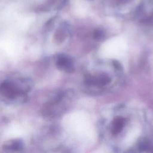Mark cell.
Segmentation results:
<instances>
[{"label": "cell", "instance_id": "2", "mask_svg": "<svg viewBox=\"0 0 153 153\" xmlns=\"http://www.w3.org/2000/svg\"><path fill=\"white\" fill-rule=\"evenodd\" d=\"M126 123L124 118L121 116L115 117L110 124V133L112 136H116L120 134L123 130Z\"/></svg>", "mask_w": 153, "mask_h": 153}, {"label": "cell", "instance_id": "3", "mask_svg": "<svg viewBox=\"0 0 153 153\" xmlns=\"http://www.w3.org/2000/svg\"><path fill=\"white\" fill-rule=\"evenodd\" d=\"M57 66L65 71H72L73 66L71 59L63 54L59 55L56 60Z\"/></svg>", "mask_w": 153, "mask_h": 153}, {"label": "cell", "instance_id": "5", "mask_svg": "<svg viewBox=\"0 0 153 153\" xmlns=\"http://www.w3.org/2000/svg\"><path fill=\"white\" fill-rule=\"evenodd\" d=\"M130 0H119V2H120L121 3H124L126 2H128Z\"/></svg>", "mask_w": 153, "mask_h": 153}, {"label": "cell", "instance_id": "4", "mask_svg": "<svg viewBox=\"0 0 153 153\" xmlns=\"http://www.w3.org/2000/svg\"><path fill=\"white\" fill-rule=\"evenodd\" d=\"M103 33L100 30H96L94 33V37L96 39L102 38L103 36Z\"/></svg>", "mask_w": 153, "mask_h": 153}, {"label": "cell", "instance_id": "1", "mask_svg": "<svg viewBox=\"0 0 153 153\" xmlns=\"http://www.w3.org/2000/svg\"><path fill=\"white\" fill-rule=\"evenodd\" d=\"M1 94L8 99H14L24 94V91L11 81H4L1 87Z\"/></svg>", "mask_w": 153, "mask_h": 153}]
</instances>
